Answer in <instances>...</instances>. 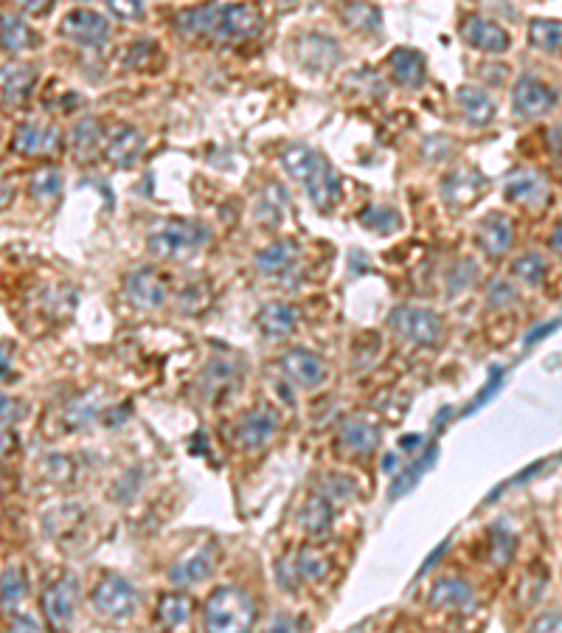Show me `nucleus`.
<instances>
[{"instance_id": "obj_9", "label": "nucleus", "mask_w": 562, "mask_h": 633, "mask_svg": "<svg viewBox=\"0 0 562 633\" xmlns=\"http://www.w3.org/2000/svg\"><path fill=\"white\" fill-rule=\"evenodd\" d=\"M124 293L138 310H158L169 299V282L158 268H135L124 276Z\"/></svg>"}, {"instance_id": "obj_49", "label": "nucleus", "mask_w": 562, "mask_h": 633, "mask_svg": "<svg viewBox=\"0 0 562 633\" xmlns=\"http://www.w3.org/2000/svg\"><path fill=\"white\" fill-rule=\"evenodd\" d=\"M557 327V324H543V327H537V330L532 332V335H526V347H532V344H537V338H543L546 332H551Z\"/></svg>"}, {"instance_id": "obj_16", "label": "nucleus", "mask_w": 562, "mask_h": 633, "mask_svg": "<svg viewBox=\"0 0 562 633\" xmlns=\"http://www.w3.org/2000/svg\"><path fill=\"white\" fill-rule=\"evenodd\" d=\"M296 57L304 68L321 74V71H332L341 62V46L332 37H326V34L310 31L296 43Z\"/></svg>"}, {"instance_id": "obj_19", "label": "nucleus", "mask_w": 562, "mask_h": 633, "mask_svg": "<svg viewBox=\"0 0 562 633\" xmlns=\"http://www.w3.org/2000/svg\"><path fill=\"white\" fill-rule=\"evenodd\" d=\"M428 603L430 608H439V611L464 614L475 605V594L473 588L459 577H442V580H436V586L430 588Z\"/></svg>"}, {"instance_id": "obj_4", "label": "nucleus", "mask_w": 562, "mask_h": 633, "mask_svg": "<svg viewBox=\"0 0 562 633\" xmlns=\"http://www.w3.org/2000/svg\"><path fill=\"white\" fill-rule=\"evenodd\" d=\"M208 242V228L192 220H166L147 234V251L155 259H186Z\"/></svg>"}, {"instance_id": "obj_51", "label": "nucleus", "mask_w": 562, "mask_h": 633, "mask_svg": "<svg viewBox=\"0 0 562 633\" xmlns=\"http://www.w3.org/2000/svg\"><path fill=\"white\" fill-rule=\"evenodd\" d=\"M548 242H551V248H554L557 254H562V220L554 226V231H551V240Z\"/></svg>"}, {"instance_id": "obj_42", "label": "nucleus", "mask_w": 562, "mask_h": 633, "mask_svg": "<svg viewBox=\"0 0 562 633\" xmlns=\"http://www.w3.org/2000/svg\"><path fill=\"white\" fill-rule=\"evenodd\" d=\"M355 493H357V487L349 476L329 473L326 479H321V496L329 498V501H343V498H352Z\"/></svg>"}, {"instance_id": "obj_46", "label": "nucleus", "mask_w": 562, "mask_h": 633, "mask_svg": "<svg viewBox=\"0 0 562 633\" xmlns=\"http://www.w3.org/2000/svg\"><path fill=\"white\" fill-rule=\"evenodd\" d=\"M529 633H562V611H543L529 625Z\"/></svg>"}, {"instance_id": "obj_50", "label": "nucleus", "mask_w": 562, "mask_h": 633, "mask_svg": "<svg viewBox=\"0 0 562 633\" xmlns=\"http://www.w3.org/2000/svg\"><path fill=\"white\" fill-rule=\"evenodd\" d=\"M267 633H298V631L293 628V622H290V619H276V622H273V628H270Z\"/></svg>"}, {"instance_id": "obj_17", "label": "nucleus", "mask_w": 562, "mask_h": 633, "mask_svg": "<svg viewBox=\"0 0 562 633\" xmlns=\"http://www.w3.org/2000/svg\"><path fill=\"white\" fill-rule=\"evenodd\" d=\"M475 240H478V248H481L487 257H503V254L512 248V240H515L512 220H509L506 214H501V211H489V214H484V217L478 220Z\"/></svg>"}, {"instance_id": "obj_28", "label": "nucleus", "mask_w": 562, "mask_h": 633, "mask_svg": "<svg viewBox=\"0 0 562 633\" xmlns=\"http://www.w3.org/2000/svg\"><path fill=\"white\" fill-rule=\"evenodd\" d=\"M456 102H459L461 116L473 127H487L495 119V99L489 96L484 88L475 85H461L456 91Z\"/></svg>"}, {"instance_id": "obj_37", "label": "nucleus", "mask_w": 562, "mask_h": 633, "mask_svg": "<svg viewBox=\"0 0 562 633\" xmlns=\"http://www.w3.org/2000/svg\"><path fill=\"white\" fill-rule=\"evenodd\" d=\"M71 144H74V150L79 155H90L93 150H99L102 147V127H99V121L90 119H79V124H74V130H71Z\"/></svg>"}, {"instance_id": "obj_18", "label": "nucleus", "mask_w": 562, "mask_h": 633, "mask_svg": "<svg viewBox=\"0 0 562 633\" xmlns=\"http://www.w3.org/2000/svg\"><path fill=\"white\" fill-rule=\"evenodd\" d=\"M144 147H147V138H144V133L138 127H133V124H119L107 136V141H104V158L113 166L127 169V166H133L141 158Z\"/></svg>"}, {"instance_id": "obj_23", "label": "nucleus", "mask_w": 562, "mask_h": 633, "mask_svg": "<svg viewBox=\"0 0 562 633\" xmlns=\"http://www.w3.org/2000/svg\"><path fill=\"white\" fill-rule=\"evenodd\" d=\"M503 197H506L509 203H518V206H523V209H529V206H540V203H546L548 189L537 172L520 169V172H515V175H509V178H506V183H503Z\"/></svg>"}, {"instance_id": "obj_5", "label": "nucleus", "mask_w": 562, "mask_h": 633, "mask_svg": "<svg viewBox=\"0 0 562 633\" xmlns=\"http://www.w3.org/2000/svg\"><path fill=\"white\" fill-rule=\"evenodd\" d=\"M388 330L411 347H436L442 341V318L428 307L402 304L388 313Z\"/></svg>"}, {"instance_id": "obj_53", "label": "nucleus", "mask_w": 562, "mask_h": 633, "mask_svg": "<svg viewBox=\"0 0 562 633\" xmlns=\"http://www.w3.org/2000/svg\"><path fill=\"white\" fill-rule=\"evenodd\" d=\"M23 12H31V15H45V12H51V3H45V6H34V3H23Z\"/></svg>"}, {"instance_id": "obj_35", "label": "nucleus", "mask_w": 562, "mask_h": 633, "mask_svg": "<svg viewBox=\"0 0 562 633\" xmlns=\"http://www.w3.org/2000/svg\"><path fill=\"white\" fill-rule=\"evenodd\" d=\"M62 189V172L57 166H40L29 178V195L37 200H51L60 195Z\"/></svg>"}, {"instance_id": "obj_1", "label": "nucleus", "mask_w": 562, "mask_h": 633, "mask_svg": "<svg viewBox=\"0 0 562 633\" xmlns=\"http://www.w3.org/2000/svg\"><path fill=\"white\" fill-rule=\"evenodd\" d=\"M175 26L183 34L245 40L262 31V12L253 3H206V6L183 9Z\"/></svg>"}, {"instance_id": "obj_22", "label": "nucleus", "mask_w": 562, "mask_h": 633, "mask_svg": "<svg viewBox=\"0 0 562 633\" xmlns=\"http://www.w3.org/2000/svg\"><path fill=\"white\" fill-rule=\"evenodd\" d=\"M388 68H391V76L400 88H408V91H416L425 85V57L416 51V48H394L388 54Z\"/></svg>"}, {"instance_id": "obj_36", "label": "nucleus", "mask_w": 562, "mask_h": 633, "mask_svg": "<svg viewBox=\"0 0 562 633\" xmlns=\"http://www.w3.org/2000/svg\"><path fill=\"white\" fill-rule=\"evenodd\" d=\"M512 276L529 287L543 285L548 276L546 259L540 257V254H523V257H518L512 262Z\"/></svg>"}, {"instance_id": "obj_12", "label": "nucleus", "mask_w": 562, "mask_h": 633, "mask_svg": "<svg viewBox=\"0 0 562 633\" xmlns=\"http://www.w3.org/2000/svg\"><path fill=\"white\" fill-rule=\"evenodd\" d=\"M459 31L467 46L484 54H506L512 48V34L503 29L501 23L487 20L484 15H467L461 20Z\"/></svg>"}, {"instance_id": "obj_3", "label": "nucleus", "mask_w": 562, "mask_h": 633, "mask_svg": "<svg viewBox=\"0 0 562 633\" xmlns=\"http://www.w3.org/2000/svg\"><path fill=\"white\" fill-rule=\"evenodd\" d=\"M253 619H256L253 600L237 586H220L211 591L203 605L206 633H251Z\"/></svg>"}, {"instance_id": "obj_40", "label": "nucleus", "mask_w": 562, "mask_h": 633, "mask_svg": "<svg viewBox=\"0 0 562 633\" xmlns=\"http://www.w3.org/2000/svg\"><path fill=\"white\" fill-rule=\"evenodd\" d=\"M26 597V580H23V572L17 566H6L3 569V608H15L20 600Z\"/></svg>"}, {"instance_id": "obj_26", "label": "nucleus", "mask_w": 562, "mask_h": 633, "mask_svg": "<svg viewBox=\"0 0 562 633\" xmlns=\"http://www.w3.org/2000/svg\"><path fill=\"white\" fill-rule=\"evenodd\" d=\"M256 327H259V332H262L265 338H270V341L287 338V335L298 327V310L287 302L265 304V307L256 313Z\"/></svg>"}, {"instance_id": "obj_43", "label": "nucleus", "mask_w": 562, "mask_h": 633, "mask_svg": "<svg viewBox=\"0 0 562 633\" xmlns=\"http://www.w3.org/2000/svg\"><path fill=\"white\" fill-rule=\"evenodd\" d=\"M475 273H478V268H475V262H470V259H461V262H456V265H453V271L447 273V287H450V293L467 290L470 282H475Z\"/></svg>"}, {"instance_id": "obj_31", "label": "nucleus", "mask_w": 562, "mask_h": 633, "mask_svg": "<svg viewBox=\"0 0 562 633\" xmlns=\"http://www.w3.org/2000/svg\"><path fill=\"white\" fill-rule=\"evenodd\" d=\"M192 617V597L180 594V591H172V594H163L161 603H158V622H161L166 631H178Z\"/></svg>"}, {"instance_id": "obj_29", "label": "nucleus", "mask_w": 562, "mask_h": 633, "mask_svg": "<svg viewBox=\"0 0 562 633\" xmlns=\"http://www.w3.org/2000/svg\"><path fill=\"white\" fill-rule=\"evenodd\" d=\"M37 82V68L26 62H6L3 65V99L6 105L23 102Z\"/></svg>"}, {"instance_id": "obj_6", "label": "nucleus", "mask_w": 562, "mask_h": 633, "mask_svg": "<svg viewBox=\"0 0 562 633\" xmlns=\"http://www.w3.org/2000/svg\"><path fill=\"white\" fill-rule=\"evenodd\" d=\"M90 605L99 617L121 622V619L133 617L135 605H138V591L121 574H104L90 591Z\"/></svg>"}, {"instance_id": "obj_38", "label": "nucleus", "mask_w": 562, "mask_h": 633, "mask_svg": "<svg viewBox=\"0 0 562 633\" xmlns=\"http://www.w3.org/2000/svg\"><path fill=\"white\" fill-rule=\"evenodd\" d=\"M343 20H346L352 29L366 31V34H380V26H383V15H380V9L366 6V3L346 6V9H343Z\"/></svg>"}, {"instance_id": "obj_13", "label": "nucleus", "mask_w": 562, "mask_h": 633, "mask_svg": "<svg viewBox=\"0 0 562 633\" xmlns=\"http://www.w3.org/2000/svg\"><path fill=\"white\" fill-rule=\"evenodd\" d=\"M62 34L79 46H102L110 37V20L96 9H71L62 17Z\"/></svg>"}, {"instance_id": "obj_20", "label": "nucleus", "mask_w": 562, "mask_h": 633, "mask_svg": "<svg viewBox=\"0 0 562 633\" xmlns=\"http://www.w3.org/2000/svg\"><path fill=\"white\" fill-rule=\"evenodd\" d=\"M329 569V560L318 552V549H298L290 560L279 563V574L284 572V583L296 586V583H315L321 580Z\"/></svg>"}, {"instance_id": "obj_33", "label": "nucleus", "mask_w": 562, "mask_h": 633, "mask_svg": "<svg viewBox=\"0 0 562 633\" xmlns=\"http://www.w3.org/2000/svg\"><path fill=\"white\" fill-rule=\"evenodd\" d=\"M529 43L540 51H560L562 48V20L534 17L529 23Z\"/></svg>"}, {"instance_id": "obj_25", "label": "nucleus", "mask_w": 562, "mask_h": 633, "mask_svg": "<svg viewBox=\"0 0 562 633\" xmlns=\"http://www.w3.org/2000/svg\"><path fill=\"white\" fill-rule=\"evenodd\" d=\"M298 254H301L298 242L290 240V237H281V240L265 245L253 257V265H256V271L265 273V276H281V273H287L296 265Z\"/></svg>"}, {"instance_id": "obj_27", "label": "nucleus", "mask_w": 562, "mask_h": 633, "mask_svg": "<svg viewBox=\"0 0 562 633\" xmlns=\"http://www.w3.org/2000/svg\"><path fill=\"white\" fill-rule=\"evenodd\" d=\"M239 366L234 361H222V358H214L208 361V366L200 375V389L206 394L208 400H220L225 394H231L234 389H239Z\"/></svg>"}, {"instance_id": "obj_24", "label": "nucleus", "mask_w": 562, "mask_h": 633, "mask_svg": "<svg viewBox=\"0 0 562 633\" xmlns=\"http://www.w3.org/2000/svg\"><path fill=\"white\" fill-rule=\"evenodd\" d=\"M377 445H380V431L371 422L346 420L338 428V451L346 456H369L371 451H377Z\"/></svg>"}, {"instance_id": "obj_45", "label": "nucleus", "mask_w": 562, "mask_h": 633, "mask_svg": "<svg viewBox=\"0 0 562 633\" xmlns=\"http://www.w3.org/2000/svg\"><path fill=\"white\" fill-rule=\"evenodd\" d=\"M515 287L509 285L506 279H498V282H492L489 285V307H506V304H512L515 302Z\"/></svg>"}, {"instance_id": "obj_34", "label": "nucleus", "mask_w": 562, "mask_h": 633, "mask_svg": "<svg viewBox=\"0 0 562 633\" xmlns=\"http://www.w3.org/2000/svg\"><path fill=\"white\" fill-rule=\"evenodd\" d=\"M357 220H360V226L369 228L374 234H391L402 226L400 211L391 209V206H366Z\"/></svg>"}, {"instance_id": "obj_2", "label": "nucleus", "mask_w": 562, "mask_h": 633, "mask_svg": "<svg viewBox=\"0 0 562 633\" xmlns=\"http://www.w3.org/2000/svg\"><path fill=\"white\" fill-rule=\"evenodd\" d=\"M281 166L284 172L307 189V197L312 206L318 209H332V203L338 200L341 183L332 164L326 161L321 152H315L307 144H287L281 152Z\"/></svg>"}, {"instance_id": "obj_21", "label": "nucleus", "mask_w": 562, "mask_h": 633, "mask_svg": "<svg viewBox=\"0 0 562 633\" xmlns=\"http://www.w3.org/2000/svg\"><path fill=\"white\" fill-rule=\"evenodd\" d=\"M57 144H60L57 127H48L43 121H23L12 136V150L20 155H43L57 150Z\"/></svg>"}, {"instance_id": "obj_44", "label": "nucleus", "mask_w": 562, "mask_h": 633, "mask_svg": "<svg viewBox=\"0 0 562 633\" xmlns=\"http://www.w3.org/2000/svg\"><path fill=\"white\" fill-rule=\"evenodd\" d=\"M512 535L506 529H492V560L495 563H506L512 558Z\"/></svg>"}, {"instance_id": "obj_15", "label": "nucleus", "mask_w": 562, "mask_h": 633, "mask_svg": "<svg viewBox=\"0 0 562 633\" xmlns=\"http://www.w3.org/2000/svg\"><path fill=\"white\" fill-rule=\"evenodd\" d=\"M487 189V178L475 169V166H456L442 181V197L450 206L467 209Z\"/></svg>"}, {"instance_id": "obj_10", "label": "nucleus", "mask_w": 562, "mask_h": 633, "mask_svg": "<svg viewBox=\"0 0 562 633\" xmlns=\"http://www.w3.org/2000/svg\"><path fill=\"white\" fill-rule=\"evenodd\" d=\"M557 91L537 76H520L512 88V107L520 119H540L557 107Z\"/></svg>"}, {"instance_id": "obj_11", "label": "nucleus", "mask_w": 562, "mask_h": 633, "mask_svg": "<svg viewBox=\"0 0 562 633\" xmlns=\"http://www.w3.org/2000/svg\"><path fill=\"white\" fill-rule=\"evenodd\" d=\"M281 375L287 377L290 383H296L298 389H315V386H321L329 375V369H326V361L318 355V352H312V349H304V347H296V349H287L284 355H281Z\"/></svg>"}, {"instance_id": "obj_47", "label": "nucleus", "mask_w": 562, "mask_h": 633, "mask_svg": "<svg viewBox=\"0 0 562 633\" xmlns=\"http://www.w3.org/2000/svg\"><path fill=\"white\" fill-rule=\"evenodd\" d=\"M107 9H110L113 15L124 17V20H130V17H141L144 12H147V6H144V3H138V0H127V3L110 0V3H107Z\"/></svg>"}, {"instance_id": "obj_39", "label": "nucleus", "mask_w": 562, "mask_h": 633, "mask_svg": "<svg viewBox=\"0 0 562 633\" xmlns=\"http://www.w3.org/2000/svg\"><path fill=\"white\" fill-rule=\"evenodd\" d=\"M433 459H436V448H428V451L422 453V459H419V462H414L411 468L402 470L400 476H397V479L391 482V490H388V493H391V498H397V496H402V493H408V490H411V487H414V484L419 482V479H422V473H425V470H428L430 465H433Z\"/></svg>"}, {"instance_id": "obj_7", "label": "nucleus", "mask_w": 562, "mask_h": 633, "mask_svg": "<svg viewBox=\"0 0 562 633\" xmlns=\"http://www.w3.org/2000/svg\"><path fill=\"white\" fill-rule=\"evenodd\" d=\"M76 603H79V580L74 574H62L60 580H54L40 597L43 617L48 619V625L54 631L71 628V622L76 617Z\"/></svg>"}, {"instance_id": "obj_32", "label": "nucleus", "mask_w": 562, "mask_h": 633, "mask_svg": "<svg viewBox=\"0 0 562 633\" xmlns=\"http://www.w3.org/2000/svg\"><path fill=\"white\" fill-rule=\"evenodd\" d=\"M37 43V34L26 20L15 15H3V51L6 54H20Z\"/></svg>"}, {"instance_id": "obj_48", "label": "nucleus", "mask_w": 562, "mask_h": 633, "mask_svg": "<svg viewBox=\"0 0 562 633\" xmlns=\"http://www.w3.org/2000/svg\"><path fill=\"white\" fill-rule=\"evenodd\" d=\"M6 633H40V625H37V619L29 617V614H17V617L9 622Z\"/></svg>"}, {"instance_id": "obj_8", "label": "nucleus", "mask_w": 562, "mask_h": 633, "mask_svg": "<svg viewBox=\"0 0 562 633\" xmlns=\"http://www.w3.org/2000/svg\"><path fill=\"white\" fill-rule=\"evenodd\" d=\"M220 560V546L214 541L197 543L192 549H186L172 566H169V580L175 586H197L208 580Z\"/></svg>"}, {"instance_id": "obj_30", "label": "nucleus", "mask_w": 562, "mask_h": 633, "mask_svg": "<svg viewBox=\"0 0 562 633\" xmlns=\"http://www.w3.org/2000/svg\"><path fill=\"white\" fill-rule=\"evenodd\" d=\"M332 501L324 498L321 493L304 501L301 513H298V527L304 529L307 535H324L332 529Z\"/></svg>"}, {"instance_id": "obj_14", "label": "nucleus", "mask_w": 562, "mask_h": 633, "mask_svg": "<svg viewBox=\"0 0 562 633\" xmlns=\"http://www.w3.org/2000/svg\"><path fill=\"white\" fill-rule=\"evenodd\" d=\"M279 431V414L270 406H256L242 414L237 422V442L245 451H259Z\"/></svg>"}, {"instance_id": "obj_52", "label": "nucleus", "mask_w": 562, "mask_h": 633, "mask_svg": "<svg viewBox=\"0 0 562 633\" xmlns=\"http://www.w3.org/2000/svg\"><path fill=\"white\" fill-rule=\"evenodd\" d=\"M551 147H554V152H557V158L562 161V127H557V130L551 133Z\"/></svg>"}, {"instance_id": "obj_41", "label": "nucleus", "mask_w": 562, "mask_h": 633, "mask_svg": "<svg viewBox=\"0 0 562 633\" xmlns=\"http://www.w3.org/2000/svg\"><path fill=\"white\" fill-rule=\"evenodd\" d=\"M262 206L256 209V214L267 220V223H279L281 217H284V203H287V195H284V189H279L276 183L273 186H267L265 195L259 200Z\"/></svg>"}]
</instances>
